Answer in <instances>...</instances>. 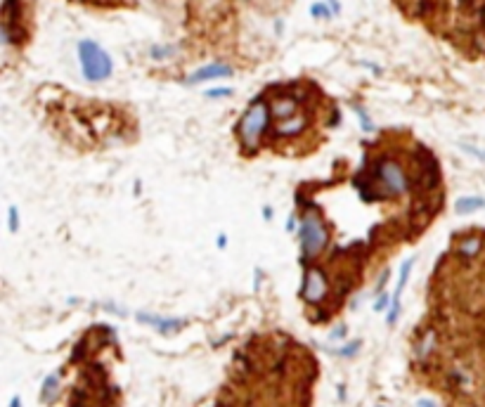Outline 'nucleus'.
Segmentation results:
<instances>
[{
    "label": "nucleus",
    "mask_w": 485,
    "mask_h": 407,
    "mask_svg": "<svg viewBox=\"0 0 485 407\" xmlns=\"http://www.w3.org/2000/svg\"><path fill=\"white\" fill-rule=\"evenodd\" d=\"M10 407H22V398H19V396L12 398V400H10Z\"/></svg>",
    "instance_id": "nucleus-25"
},
{
    "label": "nucleus",
    "mask_w": 485,
    "mask_h": 407,
    "mask_svg": "<svg viewBox=\"0 0 485 407\" xmlns=\"http://www.w3.org/2000/svg\"><path fill=\"white\" fill-rule=\"evenodd\" d=\"M478 249H481V239L471 237V239H467V242H462L460 253H462V256H467V258H474L476 253H478Z\"/></svg>",
    "instance_id": "nucleus-12"
},
{
    "label": "nucleus",
    "mask_w": 485,
    "mask_h": 407,
    "mask_svg": "<svg viewBox=\"0 0 485 407\" xmlns=\"http://www.w3.org/2000/svg\"><path fill=\"white\" fill-rule=\"evenodd\" d=\"M417 407H438L434 400H429V398H422V400H417Z\"/></svg>",
    "instance_id": "nucleus-23"
},
{
    "label": "nucleus",
    "mask_w": 485,
    "mask_h": 407,
    "mask_svg": "<svg viewBox=\"0 0 485 407\" xmlns=\"http://www.w3.org/2000/svg\"><path fill=\"white\" fill-rule=\"evenodd\" d=\"M232 76V66L223 64V62H211L199 66L195 73L188 76V85H199L206 81H216V78H230Z\"/></svg>",
    "instance_id": "nucleus-6"
},
{
    "label": "nucleus",
    "mask_w": 485,
    "mask_h": 407,
    "mask_svg": "<svg viewBox=\"0 0 485 407\" xmlns=\"http://www.w3.org/2000/svg\"><path fill=\"white\" fill-rule=\"evenodd\" d=\"M464 152H469V154H474L476 159H481V162L485 164V150H478V147H469V145H460Z\"/></svg>",
    "instance_id": "nucleus-20"
},
{
    "label": "nucleus",
    "mask_w": 485,
    "mask_h": 407,
    "mask_svg": "<svg viewBox=\"0 0 485 407\" xmlns=\"http://www.w3.org/2000/svg\"><path fill=\"white\" fill-rule=\"evenodd\" d=\"M57 391H59V377L57 375H50L48 379L43 382L41 386V398H43V403H52V400L57 398Z\"/></svg>",
    "instance_id": "nucleus-11"
},
{
    "label": "nucleus",
    "mask_w": 485,
    "mask_h": 407,
    "mask_svg": "<svg viewBox=\"0 0 485 407\" xmlns=\"http://www.w3.org/2000/svg\"><path fill=\"white\" fill-rule=\"evenodd\" d=\"M263 218H265V220L272 218V209H270V206H268V209H263Z\"/></svg>",
    "instance_id": "nucleus-26"
},
{
    "label": "nucleus",
    "mask_w": 485,
    "mask_h": 407,
    "mask_svg": "<svg viewBox=\"0 0 485 407\" xmlns=\"http://www.w3.org/2000/svg\"><path fill=\"white\" fill-rule=\"evenodd\" d=\"M173 52H176V50H173L171 45H166V48H152L149 55L154 57V59H166V57H171Z\"/></svg>",
    "instance_id": "nucleus-19"
},
{
    "label": "nucleus",
    "mask_w": 485,
    "mask_h": 407,
    "mask_svg": "<svg viewBox=\"0 0 485 407\" xmlns=\"http://www.w3.org/2000/svg\"><path fill=\"white\" fill-rule=\"evenodd\" d=\"M376 180H379V185L386 190L388 197H403L410 192L407 173H405L400 164L391 162V159H386V162H381L376 166Z\"/></svg>",
    "instance_id": "nucleus-4"
},
{
    "label": "nucleus",
    "mask_w": 485,
    "mask_h": 407,
    "mask_svg": "<svg viewBox=\"0 0 485 407\" xmlns=\"http://www.w3.org/2000/svg\"><path fill=\"white\" fill-rule=\"evenodd\" d=\"M355 114H357V119L362 121V130H364V133H372V130H374V123H372L369 114L362 109V107H355Z\"/></svg>",
    "instance_id": "nucleus-16"
},
{
    "label": "nucleus",
    "mask_w": 485,
    "mask_h": 407,
    "mask_svg": "<svg viewBox=\"0 0 485 407\" xmlns=\"http://www.w3.org/2000/svg\"><path fill=\"white\" fill-rule=\"evenodd\" d=\"M8 228H10V232L12 235H15V232L19 230V211H17V206H10L8 209Z\"/></svg>",
    "instance_id": "nucleus-17"
},
{
    "label": "nucleus",
    "mask_w": 485,
    "mask_h": 407,
    "mask_svg": "<svg viewBox=\"0 0 485 407\" xmlns=\"http://www.w3.org/2000/svg\"><path fill=\"white\" fill-rule=\"evenodd\" d=\"M485 209V199L483 197H460L455 202V213L457 216H471V213Z\"/></svg>",
    "instance_id": "nucleus-10"
},
{
    "label": "nucleus",
    "mask_w": 485,
    "mask_h": 407,
    "mask_svg": "<svg viewBox=\"0 0 485 407\" xmlns=\"http://www.w3.org/2000/svg\"><path fill=\"white\" fill-rule=\"evenodd\" d=\"M327 291H329V282H327V275H324L322 268L305 270L303 286H301V296H303L305 303H310V305L322 303L324 298H327Z\"/></svg>",
    "instance_id": "nucleus-5"
},
{
    "label": "nucleus",
    "mask_w": 485,
    "mask_h": 407,
    "mask_svg": "<svg viewBox=\"0 0 485 407\" xmlns=\"http://www.w3.org/2000/svg\"><path fill=\"white\" fill-rule=\"evenodd\" d=\"M137 322L142 324H149L154 327L159 334L168 336V334H178V332L183 329L185 324H188V320H178V317H159V315H147V312H137Z\"/></svg>",
    "instance_id": "nucleus-7"
},
{
    "label": "nucleus",
    "mask_w": 485,
    "mask_h": 407,
    "mask_svg": "<svg viewBox=\"0 0 485 407\" xmlns=\"http://www.w3.org/2000/svg\"><path fill=\"white\" fill-rule=\"evenodd\" d=\"M298 239H301V263L315 261L329 244V230L320 216L305 213L298 225Z\"/></svg>",
    "instance_id": "nucleus-3"
},
{
    "label": "nucleus",
    "mask_w": 485,
    "mask_h": 407,
    "mask_svg": "<svg viewBox=\"0 0 485 407\" xmlns=\"http://www.w3.org/2000/svg\"><path fill=\"white\" fill-rule=\"evenodd\" d=\"M310 15H313L315 19H331V17H334V10H331L327 3H313Z\"/></svg>",
    "instance_id": "nucleus-13"
},
{
    "label": "nucleus",
    "mask_w": 485,
    "mask_h": 407,
    "mask_svg": "<svg viewBox=\"0 0 485 407\" xmlns=\"http://www.w3.org/2000/svg\"><path fill=\"white\" fill-rule=\"evenodd\" d=\"M345 332H348V327H345V324H338V327H334V332L329 334V339H331V341H338V339L345 336Z\"/></svg>",
    "instance_id": "nucleus-21"
},
{
    "label": "nucleus",
    "mask_w": 485,
    "mask_h": 407,
    "mask_svg": "<svg viewBox=\"0 0 485 407\" xmlns=\"http://www.w3.org/2000/svg\"><path fill=\"white\" fill-rule=\"evenodd\" d=\"M388 279H391V270H383V272H381V279L376 282V293H381L383 289H386Z\"/></svg>",
    "instance_id": "nucleus-22"
},
{
    "label": "nucleus",
    "mask_w": 485,
    "mask_h": 407,
    "mask_svg": "<svg viewBox=\"0 0 485 407\" xmlns=\"http://www.w3.org/2000/svg\"><path fill=\"white\" fill-rule=\"evenodd\" d=\"M223 246H225V235L218 237V249H223Z\"/></svg>",
    "instance_id": "nucleus-27"
},
{
    "label": "nucleus",
    "mask_w": 485,
    "mask_h": 407,
    "mask_svg": "<svg viewBox=\"0 0 485 407\" xmlns=\"http://www.w3.org/2000/svg\"><path fill=\"white\" fill-rule=\"evenodd\" d=\"M272 119L270 104H265L263 99H254L251 107L244 111L242 121H239V140H242L244 150L256 152L261 147V138L265 135Z\"/></svg>",
    "instance_id": "nucleus-2"
},
{
    "label": "nucleus",
    "mask_w": 485,
    "mask_h": 407,
    "mask_svg": "<svg viewBox=\"0 0 485 407\" xmlns=\"http://www.w3.org/2000/svg\"><path fill=\"white\" fill-rule=\"evenodd\" d=\"M391 301H393V296H388V293H386V291L376 293V301H374V310H376V312H381V310H386V308H391Z\"/></svg>",
    "instance_id": "nucleus-15"
},
{
    "label": "nucleus",
    "mask_w": 485,
    "mask_h": 407,
    "mask_svg": "<svg viewBox=\"0 0 485 407\" xmlns=\"http://www.w3.org/2000/svg\"><path fill=\"white\" fill-rule=\"evenodd\" d=\"M270 109H272V116H277V119H291L296 114V109H298V102L294 97H277L275 102L270 104Z\"/></svg>",
    "instance_id": "nucleus-9"
},
{
    "label": "nucleus",
    "mask_w": 485,
    "mask_h": 407,
    "mask_svg": "<svg viewBox=\"0 0 485 407\" xmlns=\"http://www.w3.org/2000/svg\"><path fill=\"white\" fill-rule=\"evenodd\" d=\"M360 341H350V344H345L341 346V348H336V356H341V358H353L357 351H360Z\"/></svg>",
    "instance_id": "nucleus-14"
},
{
    "label": "nucleus",
    "mask_w": 485,
    "mask_h": 407,
    "mask_svg": "<svg viewBox=\"0 0 485 407\" xmlns=\"http://www.w3.org/2000/svg\"><path fill=\"white\" fill-rule=\"evenodd\" d=\"M305 123H308V119L305 116H291V119H282L280 126L275 128L277 135H284V138H291V135H298L303 128H305Z\"/></svg>",
    "instance_id": "nucleus-8"
},
{
    "label": "nucleus",
    "mask_w": 485,
    "mask_h": 407,
    "mask_svg": "<svg viewBox=\"0 0 485 407\" xmlns=\"http://www.w3.org/2000/svg\"><path fill=\"white\" fill-rule=\"evenodd\" d=\"M376 407H383V405H376Z\"/></svg>",
    "instance_id": "nucleus-28"
},
{
    "label": "nucleus",
    "mask_w": 485,
    "mask_h": 407,
    "mask_svg": "<svg viewBox=\"0 0 485 407\" xmlns=\"http://www.w3.org/2000/svg\"><path fill=\"white\" fill-rule=\"evenodd\" d=\"M78 62H81L83 78L88 83H102L114 73V62H111L109 52L90 38H83L78 43Z\"/></svg>",
    "instance_id": "nucleus-1"
},
{
    "label": "nucleus",
    "mask_w": 485,
    "mask_h": 407,
    "mask_svg": "<svg viewBox=\"0 0 485 407\" xmlns=\"http://www.w3.org/2000/svg\"><path fill=\"white\" fill-rule=\"evenodd\" d=\"M204 95H206V97H211V99L230 97V95H232V88H214V90H206Z\"/></svg>",
    "instance_id": "nucleus-18"
},
{
    "label": "nucleus",
    "mask_w": 485,
    "mask_h": 407,
    "mask_svg": "<svg viewBox=\"0 0 485 407\" xmlns=\"http://www.w3.org/2000/svg\"><path fill=\"white\" fill-rule=\"evenodd\" d=\"M329 8L334 10V15H338V12H341V3H338V0H329Z\"/></svg>",
    "instance_id": "nucleus-24"
}]
</instances>
